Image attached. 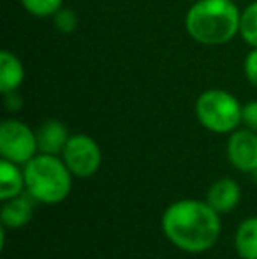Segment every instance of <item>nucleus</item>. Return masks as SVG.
Masks as SVG:
<instances>
[{
  "label": "nucleus",
  "instance_id": "obj_1",
  "mask_svg": "<svg viewBox=\"0 0 257 259\" xmlns=\"http://www.w3.org/2000/svg\"><path fill=\"white\" fill-rule=\"evenodd\" d=\"M219 215L206 201L180 199L171 203L162 213V233L183 252H206L220 236Z\"/></svg>",
  "mask_w": 257,
  "mask_h": 259
},
{
  "label": "nucleus",
  "instance_id": "obj_2",
  "mask_svg": "<svg viewBox=\"0 0 257 259\" xmlns=\"http://www.w3.org/2000/svg\"><path fill=\"white\" fill-rule=\"evenodd\" d=\"M241 14L233 0H197L187 14V30L201 45H224L240 30Z\"/></svg>",
  "mask_w": 257,
  "mask_h": 259
},
{
  "label": "nucleus",
  "instance_id": "obj_3",
  "mask_svg": "<svg viewBox=\"0 0 257 259\" xmlns=\"http://www.w3.org/2000/svg\"><path fill=\"white\" fill-rule=\"evenodd\" d=\"M25 185L30 198L46 205H57L69 198L72 173L57 155L41 154L25 164Z\"/></svg>",
  "mask_w": 257,
  "mask_h": 259
},
{
  "label": "nucleus",
  "instance_id": "obj_4",
  "mask_svg": "<svg viewBox=\"0 0 257 259\" xmlns=\"http://www.w3.org/2000/svg\"><path fill=\"white\" fill-rule=\"evenodd\" d=\"M243 108L234 96L226 90H206L195 103V115L202 127L217 134L236 131L241 122Z\"/></svg>",
  "mask_w": 257,
  "mask_h": 259
},
{
  "label": "nucleus",
  "instance_id": "obj_5",
  "mask_svg": "<svg viewBox=\"0 0 257 259\" xmlns=\"http://www.w3.org/2000/svg\"><path fill=\"white\" fill-rule=\"evenodd\" d=\"M37 136L20 120H6L0 125V154L14 164H27L35 157Z\"/></svg>",
  "mask_w": 257,
  "mask_h": 259
},
{
  "label": "nucleus",
  "instance_id": "obj_6",
  "mask_svg": "<svg viewBox=\"0 0 257 259\" xmlns=\"http://www.w3.org/2000/svg\"><path fill=\"white\" fill-rule=\"evenodd\" d=\"M64 162L78 178H90L99 171L102 162L99 145L86 134H74L69 138L64 152Z\"/></svg>",
  "mask_w": 257,
  "mask_h": 259
},
{
  "label": "nucleus",
  "instance_id": "obj_7",
  "mask_svg": "<svg viewBox=\"0 0 257 259\" xmlns=\"http://www.w3.org/2000/svg\"><path fill=\"white\" fill-rule=\"evenodd\" d=\"M227 157L238 171L254 173L257 169V134L252 129L233 131L227 141Z\"/></svg>",
  "mask_w": 257,
  "mask_h": 259
},
{
  "label": "nucleus",
  "instance_id": "obj_8",
  "mask_svg": "<svg viewBox=\"0 0 257 259\" xmlns=\"http://www.w3.org/2000/svg\"><path fill=\"white\" fill-rule=\"evenodd\" d=\"M241 199V187L233 178H220L206 192V203L219 213H229Z\"/></svg>",
  "mask_w": 257,
  "mask_h": 259
},
{
  "label": "nucleus",
  "instance_id": "obj_9",
  "mask_svg": "<svg viewBox=\"0 0 257 259\" xmlns=\"http://www.w3.org/2000/svg\"><path fill=\"white\" fill-rule=\"evenodd\" d=\"M37 136V147L41 154L48 155H59L64 152L65 145L69 141L67 127L60 120H46L35 133Z\"/></svg>",
  "mask_w": 257,
  "mask_h": 259
},
{
  "label": "nucleus",
  "instance_id": "obj_10",
  "mask_svg": "<svg viewBox=\"0 0 257 259\" xmlns=\"http://www.w3.org/2000/svg\"><path fill=\"white\" fill-rule=\"evenodd\" d=\"M34 199V198H32ZM27 196H16L13 199L4 201L2 211H0V221L4 228L18 229L23 228L30 222L32 213H34V203Z\"/></svg>",
  "mask_w": 257,
  "mask_h": 259
},
{
  "label": "nucleus",
  "instance_id": "obj_11",
  "mask_svg": "<svg viewBox=\"0 0 257 259\" xmlns=\"http://www.w3.org/2000/svg\"><path fill=\"white\" fill-rule=\"evenodd\" d=\"M23 189H27L25 173L18 169L14 162L2 159V162H0V199L7 201V199L21 196Z\"/></svg>",
  "mask_w": 257,
  "mask_h": 259
},
{
  "label": "nucleus",
  "instance_id": "obj_12",
  "mask_svg": "<svg viewBox=\"0 0 257 259\" xmlns=\"http://www.w3.org/2000/svg\"><path fill=\"white\" fill-rule=\"evenodd\" d=\"M25 71L16 55L9 52L0 53V92H16L18 87L23 83Z\"/></svg>",
  "mask_w": 257,
  "mask_h": 259
},
{
  "label": "nucleus",
  "instance_id": "obj_13",
  "mask_svg": "<svg viewBox=\"0 0 257 259\" xmlns=\"http://www.w3.org/2000/svg\"><path fill=\"white\" fill-rule=\"evenodd\" d=\"M234 249L241 259H257V217H248L238 226Z\"/></svg>",
  "mask_w": 257,
  "mask_h": 259
},
{
  "label": "nucleus",
  "instance_id": "obj_14",
  "mask_svg": "<svg viewBox=\"0 0 257 259\" xmlns=\"http://www.w3.org/2000/svg\"><path fill=\"white\" fill-rule=\"evenodd\" d=\"M240 34L250 46L257 48V2L248 6L241 14Z\"/></svg>",
  "mask_w": 257,
  "mask_h": 259
},
{
  "label": "nucleus",
  "instance_id": "obj_15",
  "mask_svg": "<svg viewBox=\"0 0 257 259\" xmlns=\"http://www.w3.org/2000/svg\"><path fill=\"white\" fill-rule=\"evenodd\" d=\"M21 4L34 16H52L60 11L62 0H21Z\"/></svg>",
  "mask_w": 257,
  "mask_h": 259
},
{
  "label": "nucleus",
  "instance_id": "obj_16",
  "mask_svg": "<svg viewBox=\"0 0 257 259\" xmlns=\"http://www.w3.org/2000/svg\"><path fill=\"white\" fill-rule=\"evenodd\" d=\"M53 20H55V27L62 34H72V32L78 28V16H76L74 11L71 9H60L53 14Z\"/></svg>",
  "mask_w": 257,
  "mask_h": 259
},
{
  "label": "nucleus",
  "instance_id": "obj_17",
  "mask_svg": "<svg viewBox=\"0 0 257 259\" xmlns=\"http://www.w3.org/2000/svg\"><path fill=\"white\" fill-rule=\"evenodd\" d=\"M241 122L247 125V129L257 131V101L243 106V111H241Z\"/></svg>",
  "mask_w": 257,
  "mask_h": 259
},
{
  "label": "nucleus",
  "instance_id": "obj_18",
  "mask_svg": "<svg viewBox=\"0 0 257 259\" xmlns=\"http://www.w3.org/2000/svg\"><path fill=\"white\" fill-rule=\"evenodd\" d=\"M245 74H247L248 81L254 87H257V48L254 52L247 55V60H245Z\"/></svg>",
  "mask_w": 257,
  "mask_h": 259
},
{
  "label": "nucleus",
  "instance_id": "obj_19",
  "mask_svg": "<svg viewBox=\"0 0 257 259\" xmlns=\"http://www.w3.org/2000/svg\"><path fill=\"white\" fill-rule=\"evenodd\" d=\"M6 96V106L9 111H18L21 108V97L18 96L16 92H9V94H4Z\"/></svg>",
  "mask_w": 257,
  "mask_h": 259
}]
</instances>
